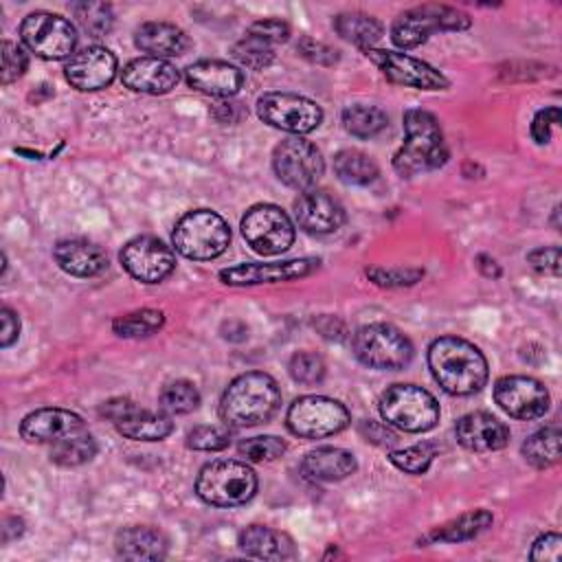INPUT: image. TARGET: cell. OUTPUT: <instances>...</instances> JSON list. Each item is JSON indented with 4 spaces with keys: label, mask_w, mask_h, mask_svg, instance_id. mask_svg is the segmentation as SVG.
<instances>
[{
    "label": "cell",
    "mask_w": 562,
    "mask_h": 562,
    "mask_svg": "<svg viewBox=\"0 0 562 562\" xmlns=\"http://www.w3.org/2000/svg\"><path fill=\"white\" fill-rule=\"evenodd\" d=\"M435 382L450 395H472L487 382V360L481 349L459 336H441L428 347Z\"/></svg>",
    "instance_id": "1"
},
{
    "label": "cell",
    "mask_w": 562,
    "mask_h": 562,
    "mask_svg": "<svg viewBox=\"0 0 562 562\" xmlns=\"http://www.w3.org/2000/svg\"><path fill=\"white\" fill-rule=\"evenodd\" d=\"M281 404L277 380L263 371L237 375L220 400V417L228 428H250L266 424Z\"/></svg>",
    "instance_id": "2"
},
{
    "label": "cell",
    "mask_w": 562,
    "mask_h": 562,
    "mask_svg": "<svg viewBox=\"0 0 562 562\" xmlns=\"http://www.w3.org/2000/svg\"><path fill=\"white\" fill-rule=\"evenodd\" d=\"M448 160V147L443 132L435 114L426 110L404 112V143L393 156V169L400 176H417L441 167Z\"/></svg>",
    "instance_id": "3"
},
{
    "label": "cell",
    "mask_w": 562,
    "mask_h": 562,
    "mask_svg": "<svg viewBox=\"0 0 562 562\" xmlns=\"http://www.w3.org/2000/svg\"><path fill=\"white\" fill-rule=\"evenodd\" d=\"M195 494L213 507H239L257 494V474L241 461L217 459L200 470Z\"/></svg>",
    "instance_id": "4"
},
{
    "label": "cell",
    "mask_w": 562,
    "mask_h": 562,
    "mask_svg": "<svg viewBox=\"0 0 562 562\" xmlns=\"http://www.w3.org/2000/svg\"><path fill=\"white\" fill-rule=\"evenodd\" d=\"M173 248L195 261H209L220 257L231 244V228L222 215L209 209H195L184 213L171 233Z\"/></svg>",
    "instance_id": "5"
},
{
    "label": "cell",
    "mask_w": 562,
    "mask_h": 562,
    "mask_svg": "<svg viewBox=\"0 0 562 562\" xmlns=\"http://www.w3.org/2000/svg\"><path fill=\"white\" fill-rule=\"evenodd\" d=\"M378 411L386 426L404 432H426L439 422L437 400L422 386L393 384L378 402Z\"/></svg>",
    "instance_id": "6"
},
{
    "label": "cell",
    "mask_w": 562,
    "mask_h": 562,
    "mask_svg": "<svg viewBox=\"0 0 562 562\" xmlns=\"http://www.w3.org/2000/svg\"><path fill=\"white\" fill-rule=\"evenodd\" d=\"M351 351L369 369L395 371L411 362L413 342L395 325L369 323L353 334Z\"/></svg>",
    "instance_id": "7"
},
{
    "label": "cell",
    "mask_w": 562,
    "mask_h": 562,
    "mask_svg": "<svg viewBox=\"0 0 562 562\" xmlns=\"http://www.w3.org/2000/svg\"><path fill=\"white\" fill-rule=\"evenodd\" d=\"M472 20L465 11L448 4H419L402 11L391 26V40L400 48H415L437 31H465Z\"/></svg>",
    "instance_id": "8"
},
{
    "label": "cell",
    "mask_w": 562,
    "mask_h": 562,
    "mask_svg": "<svg viewBox=\"0 0 562 562\" xmlns=\"http://www.w3.org/2000/svg\"><path fill=\"white\" fill-rule=\"evenodd\" d=\"M285 424L296 437L323 439L338 435L349 426V411L338 400L325 395H303L290 404Z\"/></svg>",
    "instance_id": "9"
},
{
    "label": "cell",
    "mask_w": 562,
    "mask_h": 562,
    "mask_svg": "<svg viewBox=\"0 0 562 562\" xmlns=\"http://www.w3.org/2000/svg\"><path fill=\"white\" fill-rule=\"evenodd\" d=\"M24 46L42 59H64L77 46V31L70 20L50 11L29 13L20 24Z\"/></svg>",
    "instance_id": "10"
},
{
    "label": "cell",
    "mask_w": 562,
    "mask_h": 562,
    "mask_svg": "<svg viewBox=\"0 0 562 562\" xmlns=\"http://www.w3.org/2000/svg\"><path fill=\"white\" fill-rule=\"evenodd\" d=\"M272 167L277 178L296 191H310L325 171L321 149L301 136H290L274 147Z\"/></svg>",
    "instance_id": "11"
},
{
    "label": "cell",
    "mask_w": 562,
    "mask_h": 562,
    "mask_svg": "<svg viewBox=\"0 0 562 562\" xmlns=\"http://www.w3.org/2000/svg\"><path fill=\"white\" fill-rule=\"evenodd\" d=\"M257 114L263 123L290 132L310 134L323 121V110L307 97L292 92H266L257 99Z\"/></svg>",
    "instance_id": "12"
},
{
    "label": "cell",
    "mask_w": 562,
    "mask_h": 562,
    "mask_svg": "<svg viewBox=\"0 0 562 562\" xmlns=\"http://www.w3.org/2000/svg\"><path fill=\"white\" fill-rule=\"evenodd\" d=\"M241 235L259 255H279L294 241L292 220L277 204H255L241 217Z\"/></svg>",
    "instance_id": "13"
},
{
    "label": "cell",
    "mask_w": 562,
    "mask_h": 562,
    "mask_svg": "<svg viewBox=\"0 0 562 562\" xmlns=\"http://www.w3.org/2000/svg\"><path fill=\"white\" fill-rule=\"evenodd\" d=\"M121 263L130 277L143 283H158L169 277L176 268L173 250L151 235H140L130 239L121 248Z\"/></svg>",
    "instance_id": "14"
},
{
    "label": "cell",
    "mask_w": 562,
    "mask_h": 562,
    "mask_svg": "<svg viewBox=\"0 0 562 562\" xmlns=\"http://www.w3.org/2000/svg\"><path fill=\"white\" fill-rule=\"evenodd\" d=\"M494 402L516 419H538L549 411V391L529 375H503L494 384Z\"/></svg>",
    "instance_id": "15"
},
{
    "label": "cell",
    "mask_w": 562,
    "mask_h": 562,
    "mask_svg": "<svg viewBox=\"0 0 562 562\" xmlns=\"http://www.w3.org/2000/svg\"><path fill=\"white\" fill-rule=\"evenodd\" d=\"M364 55L382 70V75L397 83V86H408V88H419V90H443L450 86V81L430 64L415 59L406 53H393V50H380V48H369Z\"/></svg>",
    "instance_id": "16"
},
{
    "label": "cell",
    "mask_w": 562,
    "mask_h": 562,
    "mask_svg": "<svg viewBox=\"0 0 562 562\" xmlns=\"http://www.w3.org/2000/svg\"><path fill=\"white\" fill-rule=\"evenodd\" d=\"M116 75V57L103 46H86L66 61L64 77L66 81L81 90L94 92L108 88Z\"/></svg>",
    "instance_id": "17"
},
{
    "label": "cell",
    "mask_w": 562,
    "mask_h": 562,
    "mask_svg": "<svg viewBox=\"0 0 562 562\" xmlns=\"http://www.w3.org/2000/svg\"><path fill=\"white\" fill-rule=\"evenodd\" d=\"M318 259L301 257L288 261H270V263H239L233 268L220 270V279L226 285H259V283H279L292 281L312 274L318 268Z\"/></svg>",
    "instance_id": "18"
},
{
    "label": "cell",
    "mask_w": 562,
    "mask_h": 562,
    "mask_svg": "<svg viewBox=\"0 0 562 562\" xmlns=\"http://www.w3.org/2000/svg\"><path fill=\"white\" fill-rule=\"evenodd\" d=\"M294 220L305 233L327 235L345 224V209L334 195L310 189L294 202Z\"/></svg>",
    "instance_id": "19"
},
{
    "label": "cell",
    "mask_w": 562,
    "mask_h": 562,
    "mask_svg": "<svg viewBox=\"0 0 562 562\" xmlns=\"http://www.w3.org/2000/svg\"><path fill=\"white\" fill-rule=\"evenodd\" d=\"M79 430H86L83 419L66 408H37L20 424V435L29 443H55Z\"/></svg>",
    "instance_id": "20"
},
{
    "label": "cell",
    "mask_w": 562,
    "mask_h": 562,
    "mask_svg": "<svg viewBox=\"0 0 562 562\" xmlns=\"http://www.w3.org/2000/svg\"><path fill=\"white\" fill-rule=\"evenodd\" d=\"M454 435L457 441L472 452L501 450L509 441V428L501 419L483 411L459 417L454 424Z\"/></svg>",
    "instance_id": "21"
},
{
    "label": "cell",
    "mask_w": 562,
    "mask_h": 562,
    "mask_svg": "<svg viewBox=\"0 0 562 562\" xmlns=\"http://www.w3.org/2000/svg\"><path fill=\"white\" fill-rule=\"evenodd\" d=\"M187 83L209 97H233L244 86V72L220 59H200L184 70Z\"/></svg>",
    "instance_id": "22"
},
{
    "label": "cell",
    "mask_w": 562,
    "mask_h": 562,
    "mask_svg": "<svg viewBox=\"0 0 562 562\" xmlns=\"http://www.w3.org/2000/svg\"><path fill=\"white\" fill-rule=\"evenodd\" d=\"M121 81L125 88L143 94H165L176 88L180 81V75L173 64L158 57H138L132 59L123 72Z\"/></svg>",
    "instance_id": "23"
},
{
    "label": "cell",
    "mask_w": 562,
    "mask_h": 562,
    "mask_svg": "<svg viewBox=\"0 0 562 562\" xmlns=\"http://www.w3.org/2000/svg\"><path fill=\"white\" fill-rule=\"evenodd\" d=\"M53 257L66 274L79 279L94 277L108 266V255L103 248L88 239H61L53 248Z\"/></svg>",
    "instance_id": "24"
},
{
    "label": "cell",
    "mask_w": 562,
    "mask_h": 562,
    "mask_svg": "<svg viewBox=\"0 0 562 562\" xmlns=\"http://www.w3.org/2000/svg\"><path fill=\"white\" fill-rule=\"evenodd\" d=\"M356 468H358L356 457L349 450L336 448V446H323V448L310 450L301 461V472L310 481H321V483L342 481L349 474H353Z\"/></svg>",
    "instance_id": "25"
},
{
    "label": "cell",
    "mask_w": 562,
    "mask_h": 562,
    "mask_svg": "<svg viewBox=\"0 0 562 562\" xmlns=\"http://www.w3.org/2000/svg\"><path fill=\"white\" fill-rule=\"evenodd\" d=\"M134 44L147 57H176L189 48V35L169 22H143L134 33Z\"/></svg>",
    "instance_id": "26"
},
{
    "label": "cell",
    "mask_w": 562,
    "mask_h": 562,
    "mask_svg": "<svg viewBox=\"0 0 562 562\" xmlns=\"http://www.w3.org/2000/svg\"><path fill=\"white\" fill-rule=\"evenodd\" d=\"M239 549L259 560H292L296 555L294 542L288 533L266 527V525H250L237 538Z\"/></svg>",
    "instance_id": "27"
},
{
    "label": "cell",
    "mask_w": 562,
    "mask_h": 562,
    "mask_svg": "<svg viewBox=\"0 0 562 562\" xmlns=\"http://www.w3.org/2000/svg\"><path fill=\"white\" fill-rule=\"evenodd\" d=\"M116 553L125 560H162L167 555L169 542L160 529L149 525L123 527L114 540Z\"/></svg>",
    "instance_id": "28"
},
{
    "label": "cell",
    "mask_w": 562,
    "mask_h": 562,
    "mask_svg": "<svg viewBox=\"0 0 562 562\" xmlns=\"http://www.w3.org/2000/svg\"><path fill=\"white\" fill-rule=\"evenodd\" d=\"M116 430L134 441H160L173 430V422L162 411H147L140 408L136 402L114 422Z\"/></svg>",
    "instance_id": "29"
},
{
    "label": "cell",
    "mask_w": 562,
    "mask_h": 562,
    "mask_svg": "<svg viewBox=\"0 0 562 562\" xmlns=\"http://www.w3.org/2000/svg\"><path fill=\"white\" fill-rule=\"evenodd\" d=\"M334 29L342 40L351 42L360 50L373 48V44H378L382 33H384L382 22L375 20L373 15H369V13H362V11L338 13L334 18Z\"/></svg>",
    "instance_id": "30"
},
{
    "label": "cell",
    "mask_w": 562,
    "mask_h": 562,
    "mask_svg": "<svg viewBox=\"0 0 562 562\" xmlns=\"http://www.w3.org/2000/svg\"><path fill=\"white\" fill-rule=\"evenodd\" d=\"M492 514L487 509H472L465 512L448 522H443L441 527H435L424 542H463V540H472L476 538L481 531H485L492 525Z\"/></svg>",
    "instance_id": "31"
},
{
    "label": "cell",
    "mask_w": 562,
    "mask_h": 562,
    "mask_svg": "<svg viewBox=\"0 0 562 562\" xmlns=\"http://www.w3.org/2000/svg\"><path fill=\"white\" fill-rule=\"evenodd\" d=\"M334 171L338 180L353 187H367L371 184L380 169L371 156H367L360 149H342L334 156Z\"/></svg>",
    "instance_id": "32"
},
{
    "label": "cell",
    "mask_w": 562,
    "mask_h": 562,
    "mask_svg": "<svg viewBox=\"0 0 562 562\" xmlns=\"http://www.w3.org/2000/svg\"><path fill=\"white\" fill-rule=\"evenodd\" d=\"M525 461L533 468H551L560 461V430L558 426H547L529 435L520 448Z\"/></svg>",
    "instance_id": "33"
},
{
    "label": "cell",
    "mask_w": 562,
    "mask_h": 562,
    "mask_svg": "<svg viewBox=\"0 0 562 562\" xmlns=\"http://www.w3.org/2000/svg\"><path fill=\"white\" fill-rule=\"evenodd\" d=\"M97 454V441L88 430L72 432L50 443V461L61 468H77L88 463Z\"/></svg>",
    "instance_id": "34"
},
{
    "label": "cell",
    "mask_w": 562,
    "mask_h": 562,
    "mask_svg": "<svg viewBox=\"0 0 562 562\" xmlns=\"http://www.w3.org/2000/svg\"><path fill=\"white\" fill-rule=\"evenodd\" d=\"M342 125L351 136L358 138H371L378 136L386 125L389 119L386 114L375 108V105H364V103H353L342 110Z\"/></svg>",
    "instance_id": "35"
},
{
    "label": "cell",
    "mask_w": 562,
    "mask_h": 562,
    "mask_svg": "<svg viewBox=\"0 0 562 562\" xmlns=\"http://www.w3.org/2000/svg\"><path fill=\"white\" fill-rule=\"evenodd\" d=\"M165 325V314L160 310L143 307L123 316H116L112 329L121 338H143L156 334Z\"/></svg>",
    "instance_id": "36"
},
{
    "label": "cell",
    "mask_w": 562,
    "mask_h": 562,
    "mask_svg": "<svg viewBox=\"0 0 562 562\" xmlns=\"http://www.w3.org/2000/svg\"><path fill=\"white\" fill-rule=\"evenodd\" d=\"M200 404V393L189 380H173L162 386L158 395V406L167 415H184L195 411Z\"/></svg>",
    "instance_id": "37"
},
{
    "label": "cell",
    "mask_w": 562,
    "mask_h": 562,
    "mask_svg": "<svg viewBox=\"0 0 562 562\" xmlns=\"http://www.w3.org/2000/svg\"><path fill=\"white\" fill-rule=\"evenodd\" d=\"M233 59L250 70H263L274 61V48L272 44L255 37V35H244L239 42L233 44L231 48Z\"/></svg>",
    "instance_id": "38"
},
{
    "label": "cell",
    "mask_w": 562,
    "mask_h": 562,
    "mask_svg": "<svg viewBox=\"0 0 562 562\" xmlns=\"http://www.w3.org/2000/svg\"><path fill=\"white\" fill-rule=\"evenodd\" d=\"M70 13L77 18L81 29L92 37H101L110 33L114 22L112 7L105 2H72Z\"/></svg>",
    "instance_id": "39"
},
{
    "label": "cell",
    "mask_w": 562,
    "mask_h": 562,
    "mask_svg": "<svg viewBox=\"0 0 562 562\" xmlns=\"http://www.w3.org/2000/svg\"><path fill=\"white\" fill-rule=\"evenodd\" d=\"M437 454V446L435 443H415V446H408L404 450H393L389 454V461L402 470V472H408V474H424L428 470V465L432 463Z\"/></svg>",
    "instance_id": "40"
},
{
    "label": "cell",
    "mask_w": 562,
    "mask_h": 562,
    "mask_svg": "<svg viewBox=\"0 0 562 562\" xmlns=\"http://www.w3.org/2000/svg\"><path fill=\"white\" fill-rule=\"evenodd\" d=\"M231 443V430L228 426H211V424H202L189 430L187 435V446L191 450H200V452H217L228 448Z\"/></svg>",
    "instance_id": "41"
},
{
    "label": "cell",
    "mask_w": 562,
    "mask_h": 562,
    "mask_svg": "<svg viewBox=\"0 0 562 562\" xmlns=\"http://www.w3.org/2000/svg\"><path fill=\"white\" fill-rule=\"evenodd\" d=\"M285 441L281 437L274 435H263V437H250L239 441L237 452L255 463H263V461H274L277 457H281L285 452Z\"/></svg>",
    "instance_id": "42"
},
{
    "label": "cell",
    "mask_w": 562,
    "mask_h": 562,
    "mask_svg": "<svg viewBox=\"0 0 562 562\" xmlns=\"http://www.w3.org/2000/svg\"><path fill=\"white\" fill-rule=\"evenodd\" d=\"M288 371L299 384H318L325 378V362L314 351H299L290 358Z\"/></svg>",
    "instance_id": "43"
},
{
    "label": "cell",
    "mask_w": 562,
    "mask_h": 562,
    "mask_svg": "<svg viewBox=\"0 0 562 562\" xmlns=\"http://www.w3.org/2000/svg\"><path fill=\"white\" fill-rule=\"evenodd\" d=\"M367 277L382 288H404L413 285L424 277L419 268H367Z\"/></svg>",
    "instance_id": "44"
},
{
    "label": "cell",
    "mask_w": 562,
    "mask_h": 562,
    "mask_svg": "<svg viewBox=\"0 0 562 562\" xmlns=\"http://www.w3.org/2000/svg\"><path fill=\"white\" fill-rule=\"evenodd\" d=\"M29 66V57L22 50V46H18L11 40L2 42V86H9L13 81H18Z\"/></svg>",
    "instance_id": "45"
},
{
    "label": "cell",
    "mask_w": 562,
    "mask_h": 562,
    "mask_svg": "<svg viewBox=\"0 0 562 562\" xmlns=\"http://www.w3.org/2000/svg\"><path fill=\"white\" fill-rule=\"evenodd\" d=\"M246 33L274 46V44H281L290 37V26H288V22H283L279 18H266V20L252 22Z\"/></svg>",
    "instance_id": "46"
},
{
    "label": "cell",
    "mask_w": 562,
    "mask_h": 562,
    "mask_svg": "<svg viewBox=\"0 0 562 562\" xmlns=\"http://www.w3.org/2000/svg\"><path fill=\"white\" fill-rule=\"evenodd\" d=\"M529 558L536 562H560L562 560V538L553 531L540 536L533 542Z\"/></svg>",
    "instance_id": "47"
},
{
    "label": "cell",
    "mask_w": 562,
    "mask_h": 562,
    "mask_svg": "<svg viewBox=\"0 0 562 562\" xmlns=\"http://www.w3.org/2000/svg\"><path fill=\"white\" fill-rule=\"evenodd\" d=\"M527 261L538 272L558 274L560 272V248L558 246H540L527 255Z\"/></svg>",
    "instance_id": "48"
},
{
    "label": "cell",
    "mask_w": 562,
    "mask_h": 562,
    "mask_svg": "<svg viewBox=\"0 0 562 562\" xmlns=\"http://www.w3.org/2000/svg\"><path fill=\"white\" fill-rule=\"evenodd\" d=\"M560 123V108L558 105H551V108H544L540 110L533 121H531V136L538 145H544L549 143L551 138V127Z\"/></svg>",
    "instance_id": "49"
},
{
    "label": "cell",
    "mask_w": 562,
    "mask_h": 562,
    "mask_svg": "<svg viewBox=\"0 0 562 562\" xmlns=\"http://www.w3.org/2000/svg\"><path fill=\"white\" fill-rule=\"evenodd\" d=\"M299 50H301L303 57H307V59H312V61H316V64H334V61L338 59L336 50H331L329 46H325V44H321V42H314V40H310V37H303V40H301Z\"/></svg>",
    "instance_id": "50"
},
{
    "label": "cell",
    "mask_w": 562,
    "mask_h": 562,
    "mask_svg": "<svg viewBox=\"0 0 562 562\" xmlns=\"http://www.w3.org/2000/svg\"><path fill=\"white\" fill-rule=\"evenodd\" d=\"M0 316H2L0 345H2V347H11L13 340L18 338V334H20V318H18V314H15L11 307H2Z\"/></svg>",
    "instance_id": "51"
},
{
    "label": "cell",
    "mask_w": 562,
    "mask_h": 562,
    "mask_svg": "<svg viewBox=\"0 0 562 562\" xmlns=\"http://www.w3.org/2000/svg\"><path fill=\"white\" fill-rule=\"evenodd\" d=\"M360 432L367 437V441H373V443H378V446H391V443H395V435L386 428V426H380L378 422H362V426H360Z\"/></svg>",
    "instance_id": "52"
},
{
    "label": "cell",
    "mask_w": 562,
    "mask_h": 562,
    "mask_svg": "<svg viewBox=\"0 0 562 562\" xmlns=\"http://www.w3.org/2000/svg\"><path fill=\"white\" fill-rule=\"evenodd\" d=\"M20 525H24V522H22V518H18V516L4 518V522H2V542H9V540H13V538H20V536L24 533V527H20Z\"/></svg>",
    "instance_id": "53"
}]
</instances>
